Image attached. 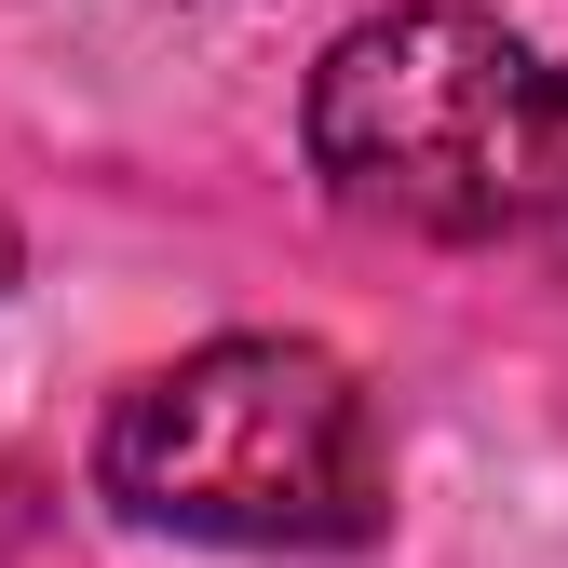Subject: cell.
Segmentation results:
<instances>
[{"instance_id": "cell-1", "label": "cell", "mask_w": 568, "mask_h": 568, "mask_svg": "<svg viewBox=\"0 0 568 568\" xmlns=\"http://www.w3.org/2000/svg\"><path fill=\"white\" fill-rule=\"evenodd\" d=\"M312 176L419 244L568 257V68L474 0H393L312 54Z\"/></svg>"}, {"instance_id": "cell-2", "label": "cell", "mask_w": 568, "mask_h": 568, "mask_svg": "<svg viewBox=\"0 0 568 568\" xmlns=\"http://www.w3.org/2000/svg\"><path fill=\"white\" fill-rule=\"evenodd\" d=\"M109 515L217 555H352L393 515V447L325 338H203L95 419Z\"/></svg>"}, {"instance_id": "cell-3", "label": "cell", "mask_w": 568, "mask_h": 568, "mask_svg": "<svg viewBox=\"0 0 568 568\" xmlns=\"http://www.w3.org/2000/svg\"><path fill=\"white\" fill-rule=\"evenodd\" d=\"M0 284H14V231H0Z\"/></svg>"}]
</instances>
